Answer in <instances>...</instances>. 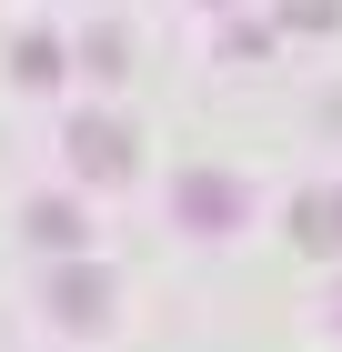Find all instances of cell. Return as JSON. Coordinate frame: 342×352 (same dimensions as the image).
Wrapping results in <instances>:
<instances>
[]
</instances>
